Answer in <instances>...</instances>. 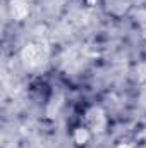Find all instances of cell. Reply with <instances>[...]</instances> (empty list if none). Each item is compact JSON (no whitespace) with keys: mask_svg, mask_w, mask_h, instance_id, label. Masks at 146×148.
<instances>
[{"mask_svg":"<svg viewBox=\"0 0 146 148\" xmlns=\"http://www.w3.org/2000/svg\"><path fill=\"white\" fill-rule=\"evenodd\" d=\"M21 57H23L24 66L29 67V69H36L45 62V52H43V48L40 45H28L23 50Z\"/></svg>","mask_w":146,"mask_h":148,"instance_id":"6da1fadb","label":"cell"},{"mask_svg":"<svg viewBox=\"0 0 146 148\" xmlns=\"http://www.w3.org/2000/svg\"><path fill=\"white\" fill-rule=\"evenodd\" d=\"M88 122H89V127L91 129H95V131H102V127H103V124H105V117H103V114L100 109H91V110L88 112Z\"/></svg>","mask_w":146,"mask_h":148,"instance_id":"7a4b0ae2","label":"cell"},{"mask_svg":"<svg viewBox=\"0 0 146 148\" xmlns=\"http://www.w3.org/2000/svg\"><path fill=\"white\" fill-rule=\"evenodd\" d=\"M26 12H28V3H26V0H14V2H12V14H14L16 17L21 19Z\"/></svg>","mask_w":146,"mask_h":148,"instance_id":"3957f363","label":"cell"},{"mask_svg":"<svg viewBox=\"0 0 146 148\" xmlns=\"http://www.w3.org/2000/svg\"><path fill=\"white\" fill-rule=\"evenodd\" d=\"M86 140H88V129L79 127V129L76 131V141H77V143H83V141H86Z\"/></svg>","mask_w":146,"mask_h":148,"instance_id":"277c9868","label":"cell"}]
</instances>
